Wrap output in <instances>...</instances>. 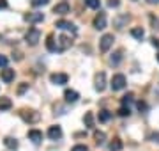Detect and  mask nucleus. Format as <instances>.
Returning a JSON list of instances; mask_svg holds the SVG:
<instances>
[{"mask_svg":"<svg viewBox=\"0 0 159 151\" xmlns=\"http://www.w3.org/2000/svg\"><path fill=\"white\" fill-rule=\"evenodd\" d=\"M39 39H41V32H39V29H35V27L29 29V32L25 34V41H27V45H30V46H35V45L39 43Z\"/></svg>","mask_w":159,"mask_h":151,"instance_id":"f257e3e1","label":"nucleus"},{"mask_svg":"<svg viewBox=\"0 0 159 151\" xmlns=\"http://www.w3.org/2000/svg\"><path fill=\"white\" fill-rule=\"evenodd\" d=\"M125 76L122 75V73H117V75H113V78H111V82H110V85H111V91H122V89L125 87Z\"/></svg>","mask_w":159,"mask_h":151,"instance_id":"f03ea898","label":"nucleus"},{"mask_svg":"<svg viewBox=\"0 0 159 151\" xmlns=\"http://www.w3.org/2000/svg\"><path fill=\"white\" fill-rule=\"evenodd\" d=\"M113 41H115V37H113V34H104L101 37V41H99V50H101L102 53H106L111 48V45H113Z\"/></svg>","mask_w":159,"mask_h":151,"instance_id":"7ed1b4c3","label":"nucleus"},{"mask_svg":"<svg viewBox=\"0 0 159 151\" xmlns=\"http://www.w3.org/2000/svg\"><path fill=\"white\" fill-rule=\"evenodd\" d=\"M73 46V39L69 37V36L62 34V36H58V39H57V48H58V52H66L67 48Z\"/></svg>","mask_w":159,"mask_h":151,"instance_id":"20e7f679","label":"nucleus"},{"mask_svg":"<svg viewBox=\"0 0 159 151\" xmlns=\"http://www.w3.org/2000/svg\"><path fill=\"white\" fill-rule=\"evenodd\" d=\"M20 116H21V119L25 123H37L39 121V114L35 110H27V109H23V110L20 112Z\"/></svg>","mask_w":159,"mask_h":151,"instance_id":"39448f33","label":"nucleus"},{"mask_svg":"<svg viewBox=\"0 0 159 151\" xmlns=\"http://www.w3.org/2000/svg\"><path fill=\"white\" fill-rule=\"evenodd\" d=\"M94 84H96V91H97V93H102V91L106 89V75H104L102 71H101V73H97Z\"/></svg>","mask_w":159,"mask_h":151,"instance_id":"423d86ee","label":"nucleus"},{"mask_svg":"<svg viewBox=\"0 0 159 151\" xmlns=\"http://www.w3.org/2000/svg\"><path fill=\"white\" fill-rule=\"evenodd\" d=\"M131 20V16L129 14H119V16H115L113 18V27L115 29H124L125 25H127V22Z\"/></svg>","mask_w":159,"mask_h":151,"instance_id":"0eeeda50","label":"nucleus"},{"mask_svg":"<svg viewBox=\"0 0 159 151\" xmlns=\"http://www.w3.org/2000/svg\"><path fill=\"white\" fill-rule=\"evenodd\" d=\"M67 80H69V76L66 73H53L50 76V82L55 84V85H64V84H67Z\"/></svg>","mask_w":159,"mask_h":151,"instance_id":"6e6552de","label":"nucleus"},{"mask_svg":"<svg viewBox=\"0 0 159 151\" xmlns=\"http://www.w3.org/2000/svg\"><path fill=\"white\" fill-rule=\"evenodd\" d=\"M94 27H96L97 30L106 29V14H104V12L99 11V14H97V16L94 18Z\"/></svg>","mask_w":159,"mask_h":151,"instance_id":"1a4fd4ad","label":"nucleus"},{"mask_svg":"<svg viewBox=\"0 0 159 151\" xmlns=\"http://www.w3.org/2000/svg\"><path fill=\"white\" fill-rule=\"evenodd\" d=\"M48 137H50L51 140L62 139V128L58 126V124H55V126H50V128H48Z\"/></svg>","mask_w":159,"mask_h":151,"instance_id":"9d476101","label":"nucleus"},{"mask_svg":"<svg viewBox=\"0 0 159 151\" xmlns=\"http://www.w3.org/2000/svg\"><path fill=\"white\" fill-rule=\"evenodd\" d=\"M55 27L57 29H62V30H71L73 34H76V25L74 23H71V22H66V20H58L57 23H55Z\"/></svg>","mask_w":159,"mask_h":151,"instance_id":"9b49d317","label":"nucleus"},{"mask_svg":"<svg viewBox=\"0 0 159 151\" xmlns=\"http://www.w3.org/2000/svg\"><path fill=\"white\" fill-rule=\"evenodd\" d=\"M43 20H44L43 12H29V14H25V22H29V23H39Z\"/></svg>","mask_w":159,"mask_h":151,"instance_id":"f8f14e48","label":"nucleus"},{"mask_svg":"<svg viewBox=\"0 0 159 151\" xmlns=\"http://www.w3.org/2000/svg\"><path fill=\"white\" fill-rule=\"evenodd\" d=\"M0 78L6 82V84H11V82L14 80V70H11V68H4V70L0 71Z\"/></svg>","mask_w":159,"mask_h":151,"instance_id":"ddd939ff","label":"nucleus"},{"mask_svg":"<svg viewBox=\"0 0 159 151\" xmlns=\"http://www.w3.org/2000/svg\"><path fill=\"white\" fill-rule=\"evenodd\" d=\"M69 11H71V7H69L67 2H60V4H57V6L53 7V12H55V14H60V16L67 14Z\"/></svg>","mask_w":159,"mask_h":151,"instance_id":"4468645a","label":"nucleus"},{"mask_svg":"<svg viewBox=\"0 0 159 151\" xmlns=\"http://www.w3.org/2000/svg\"><path fill=\"white\" fill-rule=\"evenodd\" d=\"M64 98H66V101L67 103H76L80 98V94L74 91V89H66V93H64Z\"/></svg>","mask_w":159,"mask_h":151,"instance_id":"2eb2a0df","label":"nucleus"},{"mask_svg":"<svg viewBox=\"0 0 159 151\" xmlns=\"http://www.w3.org/2000/svg\"><path fill=\"white\" fill-rule=\"evenodd\" d=\"M29 139L34 144H39L41 140H43V132H39V130H29Z\"/></svg>","mask_w":159,"mask_h":151,"instance_id":"dca6fc26","label":"nucleus"},{"mask_svg":"<svg viewBox=\"0 0 159 151\" xmlns=\"http://www.w3.org/2000/svg\"><path fill=\"white\" fill-rule=\"evenodd\" d=\"M46 48H48V52H58L57 45H55V37H53V34L48 36V39H46Z\"/></svg>","mask_w":159,"mask_h":151,"instance_id":"f3484780","label":"nucleus"},{"mask_svg":"<svg viewBox=\"0 0 159 151\" xmlns=\"http://www.w3.org/2000/svg\"><path fill=\"white\" fill-rule=\"evenodd\" d=\"M4 144H6L11 151H16L18 149V140L12 139V137H6V139H4Z\"/></svg>","mask_w":159,"mask_h":151,"instance_id":"a211bd4d","label":"nucleus"},{"mask_svg":"<svg viewBox=\"0 0 159 151\" xmlns=\"http://www.w3.org/2000/svg\"><path fill=\"white\" fill-rule=\"evenodd\" d=\"M131 36H133L134 39H140V41H142L143 36H145V30H143L142 27H134V29L131 30Z\"/></svg>","mask_w":159,"mask_h":151,"instance_id":"6ab92c4d","label":"nucleus"},{"mask_svg":"<svg viewBox=\"0 0 159 151\" xmlns=\"http://www.w3.org/2000/svg\"><path fill=\"white\" fill-rule=\"evenodd\" d=\"M12 107V101L9 98H0V112L2 110H9Z\"/></svg>","mask_w":159,"mask_h":151,"instance_id":"aec40b11","label":"nucleus"},{"mask_svg":"<svg viewBox=\"0 0 159 151\" xmlns=\"http://www.w3.org/2000/svg\"><path fill=\"white\" fill-rule=\"evenodd\" d=\"M94 139H96V144L102 146L104 140H106V134L104 132H94Z\"/></svg>","mask_w":159,"mask_h":151,"instance_id":"412c9836","label":"nucleus"},{"mask_svg":"<svg viewBox=\"0 0 159 151\" xmlns=\"http://www.w3.org/2000/svg\"><path fill=\"white\" fill-rule=\"evenodd\" d=\"M83 123H85L87 128H94V114L92 112H87L85 117H83Z\"/></svg>","mask_w":159,"mask_h":151,"instance_id":"4be33fe9","label":"nucleus"},{"mask_svg":"<svg viewBox=\"0 0 159 151\" xmlns=\"http://www.w3.org/2000/svg\"><path fill=\"white\" fill-rule=\"evenodd\" d=\"M122 149V140L120 139H113L110 142V151H120Z\"/></svg>","mask_w":159,"mask_h":151,"instance_id":"5701e85b","label":"nucleus"},{"mask_svg":"<svg viewBox=\"0 0 159 151\" xmlns=\"http://www.w3.org/2000/svg\"><path fill=\"white\" fill-rule=\"evenodd\" d=\"M120 61H122V52H113V55H111V59H110V62L113 64V66H119Z\"/></svg>","mask_w":159,"mask_h":151,"instance_id":"b1692460","label":"nucleus"},{"mask_svg":"<svg viewBox=\"0 0 159 151\" xmlns=\"http://www.w3.org/2000/svg\"><path fill=\"white\" fill-rule=\"evenodd\" d=\"M110 117H111V112H108V110H101L99 112V123L110 121Z\"/></svg>","mask_w":159,"mask_h":151,"instance_id":"393cba45","label":"nucleus"},{"mask_svg":"<svg viewBox=\"0 0 159 151\" xmlns=\"http://www.w3.org/2000/svg\"><path fill=\"white\" fill-rule=\"evenodd\" d=\"M133 98H134V96H133V93H127L124 98H122V107H129V105L133 103Z\"/></svg>","mask_w":159,"mask_h":151,"instance_id":"a878e982","label":"nucleus"},{"mask_svg":"<svg viewBox=\"0 0 159 151\" xmlns=\"http://www.w3.org/2000/svg\"><path fill=\"white\" fill-rule=\"evenodd\" d=\"M117 114H119L120 117H129L131 116V109L129 107H120L119 110H117Z\"/></svg>","mask_w":159,"mask_h":151,"instance_id":"bb28decb","label":"nucleus"},{"mask_svg":"<svg viewBox=\"0 0 159 151\" xmlns=\"http://www.w3.org/2000/svg\"><path fill=\"white\" fill-rule=\"evenodd\" d=\"M87 7H90V9H99L101 7V2L99 0H85Z\"/></svg>","mask_w":159,"mask_h":151,"instance_id":"cd10ccee","label":"nucleus"},{"mask_svg":"<svg viewBox=\"0 0 159 151\" xmlns=\"http://www.w3.org/2000/svg\"><path fill=\"white\" fill-rule=\"evenodd\" d=\"M148 20H150L152 29H154V30H159V18H156L154 14H150V16H148Z\"/></svg>","mask_w":159,"mask_h":151,"instance_id":"c85d7f7f","label":"nucleus"},{"mask_svg":"<svg viewBox=\"0 0 159 151\" xmlns=\"http://www.w3.org/2000/svg\"><path fill=\"white\" fill-rule=\"evenodd\" d=\"M34 7H41V6H46V4H50V0H32L30 2Z\"/></svg>","mask_w":159,"mask_h":151,"instance_id":"c756f323","label":"nucleus"},{"mask_svg":"<svg viewBox=\"0 0 159 151\" xmlns=\"http://www.w3.org/2000/svg\"><path fill=\"white\" fill-rule=\"evenodd\" d=\"M71 151H89V148H87L85 144H76Z\"/></svg>","mask_w":159,"mask_h":151,"instance_id":"7c9ffc66","label":"nucleus"},{"mask_svg":"<svg viewBox=\"0 0 159 151\" xmlns=\"http://www.w3.org/2000/svg\"><path fill=\"white\" fill-rule=\"evenodd\" d=\"M7 62H9V61H7V57L0 53V68H7Z\"/></svg>","mask_w":159,"mask_h":151,"instance_id":"2f4dec72","label":"nucleus"},{"mask_svg":"<svg viewBox=\"0 0 159 151\" xmlns=\"http://www.w3.org/2000/svg\"><path fill=\"white\" fill-rule=\"evenodd\" d=\"M150 140H152V142H157V144H159V132H154V134H150Z\"/></svg>","mask_w":159,"mask_h":151,"instance_id":"473e14b6","label":"nucleus"},{"mask_svg":"<svg viewBox=\"0 0 159 151\" xmlns=\"http://www.w3.org/2000/svg\"><path fill=\"white\" fill-rule=\"evenodd\" d=\"M120 0H108V7H119Z\"/></svg>","mask_w":159,"mask_h":151,"instance_id":"72a5a7b5","label":"nucleus"},{"mask_svg":"<svg viewBox=\"0 0 159 151\" xmlns=\"http://www.w3.org/2000/svg\"><path fill=\"white\" fill-rule=\"evenodd\" d=\"M138 109H140V110H143V112H145V110H147V109H148V107H147V103H145V101H138Z\"/></svg>","mask_w":159,"mask_h":151,"instance_id":"f704fd0d","label":"nucleus"},{"mask_svg":"<svg viewBox=\"0 0 159 151\" xmlns=\"http://www.w3.org/2000/svg\"><path fill=\"white\" fill-rule=\"evenodd\" d=\"M27 89H29V84H21V85H20V89H18V93L23 94L25 91H27Z\"/></svg>","mask_w":159,"mask_h":151,"instance_id":"c9c22d12","label":"nucleus"},{"mask_svg":"<svg viewBox=\"0 0 159 151\" xmlns=\"http://www.w3.org/2000/svg\"><path fill=\"white\" fill-rule=\"evenodd\" d=\"M150 41H152V45H154L156 48H159V39H157V37H152Z\"/></svg>","mask_w":159,"mask_h":151,"instance_id":"e433bc0d","label":"nucleus"},{"mask_svg":"<svg viewBox=\"0 0 159 151\" xmlns=\"http://www.w3.org/2000/svg\"><path fill=\"white\" fill-rule=\"evenodd\" d=\"M0 7H2V9H4V7H7V2H6V0H0Z\"/></svg>","mask_w":159,"mask_h":151,"instance_id":"4c0bfd02","label":"nucleus"},{"mask_svg":"<svg viewBox=\"0 0 159 151\" xmlns=\"http://www.w3.org/2000/svg\"><path fill=\"white\" fill-rule=\"evenodd\" d=\"M148 4H159V0H147Z\"/></svg>","mask_w":159,"mask_h":151,"instance_id":"58836bf2","label":"nucleus"},{"mask_svg":"<svg viewBox=\"0 0 159 151\" xmlns=\"http://www.w3.org/2000/svg\"><path fill=\"white\" fill-rule=\"evenodd\" d=\"M157 62H159V53H157Z\"/></svg>","mask_w":159,"mask_h":151,"instance_id":"ea45409f","label":"nucleus"}]
</instances>
